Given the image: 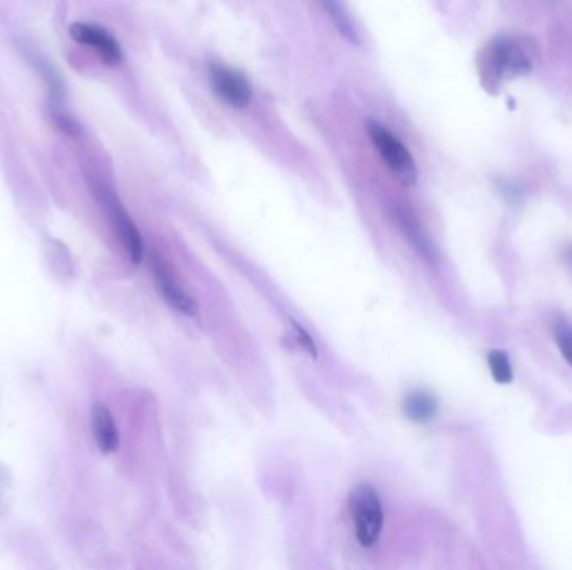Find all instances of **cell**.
<instances>
[{
  "mask_svg": "<svg viewBox=\"0 0 572 570\" xmlns=\"http://www.w3.org/2000/svg\"><path fill=\"white\" fill-rule=\"evenodd\" d=\"M348 505L360 545L362 547L377 545L384 530V507L377 490L370 484H358L350 494Z\"/></svg>",
  "mask_w": 572,
  "mask_h": 570,
  "instance_id": "obj_1",
  "label": "cell"
},
{
  "mask_svg": "<svg viewBox=\"0 0 572 570\" xmlns=\"http://www.w3.org/2000/svg\"><path fill=\"white\" fill-rule=\"evenodd\" d=\"M151 271H153L154 283H156L159 295L163 296V300L169 306H173L174 310L181 311V313L191 316V318H196V316L200 315L198 303L176 283L173 273H171L169 266L163 260L153 258Z\"/></svg>",
  "mask_w": 572,
  "mask_h": 570,
  "instance_id": "obj_6",
  "label": "cell"
},
{
  "mask_svg": "<svg viewBox=\"0 0 572 570\" xmlns=\"http://www.w3.org/2000/svg\"><path fill=\"white\" fill-rule=\"evenodd\" d=\"M567 260L571 261L572 263V250L567 251Z\"/></svg>",
  "mask_w": 572,
  "mask_h": 570,
  "instance_id": "obj_14",
  "label": "cell"
},
{
  "mask_svg": "<svg viewBox=\"0 0 572 570\" xmlns=\"http://www.w3.org/2000/svg\"><path fill=\"white\" fill-rule=\"evenodd\" d=\"M404 413L414 422H427L437 413V400L422 390L409 393L404 398Z\"/></svg>",
  "mask_w": 572,
  "mask_h": 570,
  "instance_id": "obj_9",
  "label": "cell"
},
{
  "mask_svg": "<svg viewBox=\"0 0 572 570\" xmlns=\"http://www.w3.org/2000/svg\"><path fill=\"white\" fill-rule=\"evenodd\" d=\"M210 81L216 94L231 107L245 109L250 104L251 96H253L250 82L246 81V77L235 69L221 66V64H211Z\"/></svg>",
  "mask_w": 572,
  "mask_h": 570,
  "instance_id": "obj_4",
  "label": "cell"
},
{
  "mask_svg": "<svg viewBox=\"0 0 572 570\" xmlns=\"http://www.w3.org/2000/svg\"><path fill=\"white\" fill-rule=\"evenodd\" d=\"M487 67L496 81L514 79L532 71V62L526 49L512 39H497L487 51Z\"/></svg>",
  "mask_w": 572,
  "mask_h": 570,
  "instance_id": "obj_3",
  "label": "cell"
},
{
  "mask_svg": "<svg viewBox=\"0 0 572 570\" xmlns=\"http://www.w3.org/2000/svg\"><path fill=\"white\" fill-rule=\"evenodd\" d=\"M92 430L103 453H113L119 447V432L113 413L104 403H96L92 408Z\"/></svg>",
  "mask_w": 572,
  "mask_h": 570,
  "instance_id": "obj_8",
  "label": "cell"
},
{
  "mask_svg": "<svg viewBox=\"0 0 572 570\" xmlns=\"http://www.w3.org/2000/svg\"><path fill=\"white\" fill-rule=\"evenodd\" d=\"M368 136L390 171L397 174V178L402 179L405 184H414L417 179V166L405 144L395 134L390 133L389 129L375 121L368 123Z\"/></svg>",
  "mask_w": 572,
  "mask_h": 570,
  "instance_id": "obj_2",
  "label": "cell"
},
{
  "mask_svg": "<svg viewBox=\"0 0 572 570\" xmlns=\"http://www.w3.org/2000/svg\"><path fill=\"white\" fill-rule=\"evenodd\" d=\"M104 204L108 208L111 219H113L114 228L118 231L119 238L123 241L124 248L128 251L129 258L134 265H139L143 260L144 245L143 238L139 235L138 228L134 224L133 219L129 218L126 209L121 206L118 199L113 194L104 193Z\"/></svg>",
  "mask_w": 572,
  "mask_h": 570,
  "instance_id": "obj_7",
  "label": "cell"
},
{
  "mask_svg": "<svg viewBox=\"0 0 572 570\" xmlns=\"http://www.w3.org/2000/svg\"><path fill=\"white\" fill-rule=\"evenodd\" d=\"M487 363H489L492 377L497 383L507 385V383L512 382V365L506 353L501 352V350H494V352L489 353Z\"/></svg>",
  "mask_w": 572,
  "mask_h": 570,
  "instance_id": "obj_11",
  "label": "cell"
},
{
  "mask_svg": "<svg viewBox=\"0 0 572 570\" xmlns=\"http://www.w3.org/2000/svg\"><path fill=\"white\" fill-rule=\"evenodd\" d=\"M323 7L327 9L328 14L338 27V31L342 32L343 36L350 39V41L357 44V36H355V29L352 27V22L348 19L347 14L343 11L342 6L338 4V0H322Z\"/></svg>",
  "mask_w": 572,
  "mask_h": 570,
  "instance_id": "obj_10",
  "label": "cell"
},
{
  "mask_svg": "<svg viewBox=\"0 0 572 570\" xmlns=\"http://www.w3.org/2000/svg\"><path fill=\"white\" fill-rule=\"evenodd\" d=\"M557 347L561 350L562 355L566 358L567 363L572 365V333L567 330L557 331L556 336Z\"/></svg>",
  "mask_w": 572,
  "mask_h": 570,
  "instance_id": "obj_13",
  "label": "cell"
},
{
  "mask_svg": "<svg viewBox=\"0 0 572 570\" xmlns=\"http://www.w3.org/2000/svg\"><path fill=\"white\" fill-rule=\"evenodd\" d=\"M293 330H295L298 345H300L305 352L310 353L313 358H317V345H315V341H313L312 336L308 335L307 330H305L303 326L297 325V323H293Z\"/></svg>",
  "mask_w": 572,
  "mask_h": 570,
  "instance_id": "obj_12",
  "label": "cell"
},
{
  "mask_svg": "<svg viewBox=\"0 0 572 570\" xmlns=\"http://www.w3.org/2000/svg\"><path fill=\"white\" fill-rule=\"evenodd\" d=\"M69 32L74 41L96 51L101 61L106 62L108 66H119L123 62V51L118 41L108 31H104L103 27L79 22V24H72Z\"/></svg>",
  "mask_w": 572,
  "mask_h": 570,
  "instance_id": "obj_5",
  "label": "cell"
}]
</instances>
